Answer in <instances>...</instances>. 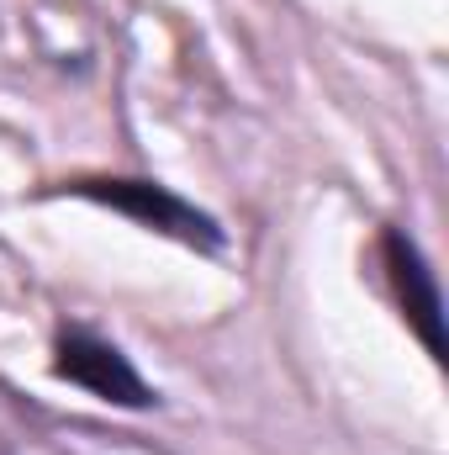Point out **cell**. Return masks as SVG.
<instances>
[{
  "label": "cell",
  "instance_id": "cell-1",
  "mask_svg": "<svg viewBox=\"0 0 449 455\" xmlns=\"http://www.w3.org/2000/svg\"><path fill=\"white\" fill-rule=\"evenodd\" d=\"M59 191H69L80 202H96V207H112L127 223L148 228V233H164V238H175L185 249H201V254H217L227 243L223 223L212 212H201L196 202H185L164 180H143V175H80V180H64Z\"/></svg>",
  "mask_w": 449,
  "mask_h": 455
},
{
  "label": "cell",
  "instance_id": "cell-2",
  "mask_svg": "<svg viewBox=\"0 0 449 455\" xmlns=\"http://www.w3.org/2000/svg\"><path fill=\"white\" fill-rule=\"evenodd\" d=\"M48 371H53L59 381L91 392L96 403L132 408V413L159 408V392L138 376V365L127 360V349L116 339H106V334H96V329H85V323H59Z\"/></svg>",
  "mask_w": 449,
  "mask_h": 455
},
{
  "label": "cell",
  "instance_id": "cell-3",
  "mask_svg": "<svg viewBox=\"0 0 449 455\" xmlns=\"http://www.w3.org/2000/svg\"><path fill=\"white\" fill-rule=\"evenodd\" d=\"M375 265L386 275V291H391L402 323L423 344V355L434 365H445V297H439V275H434L423 243L407 228L381 223V233H375Z\"/></svg>",
  "mask_w": 449,
  "mask_h": 455
}]
</instances>
